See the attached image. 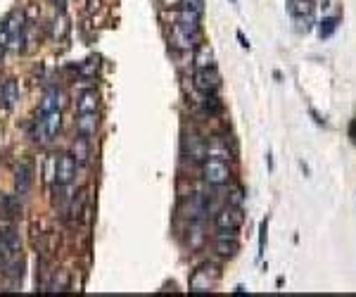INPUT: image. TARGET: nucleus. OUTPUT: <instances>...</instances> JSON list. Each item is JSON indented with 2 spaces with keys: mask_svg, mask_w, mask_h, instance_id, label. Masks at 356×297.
I'll return each mask as SVG.
<instances>
[{
  "mask_svg": "<svg viewBox=\"0 0 356 297\" xmlns=\"http://www.w3.org/2000/svg\"><path fill=\"white\" fill-rule=\"evenodd\" d=\"M2 55H5V46H0V60H2Z\"/></svg>",
  "mask_w": 356,
  "mask_h": 297,
  "instance_id": "obj_32",
  "label": "nucleus"
},
{
  "mask_svg": "<svg viewBox=\"0 0 356 297\" xmlns=\"http://www.w3.org/2000/svg\"><path fill=\"white\" fill-rule=\"evenodd\" d=\"M0 214H5L10 219L22 217V204H19V200L12 198V195H0Z\"/></svg>",
  "mask_w": 356,
  "mask_h": 297,
  "instance_id": "obj_15",
  "label": "nucleus"
},
{
  "mask_svg": "<svg viewBox=\"0 0 356 297\" xmlns=\"http://www.w3.org/2000/svg\"><path fill=\"white\" fill-rule=\"evenodd\" d=\"M46 181H47V186H55V181H57V157L55 155H50L46 159Z\"/></svg>",
  "mask_w": 356,
  "mask_h": 297,
  "instance_id": "obj_23",
  "label": "nucleus"
},
{
  "mask_svg": "<svg viewBox=\"0 0 356 297\" xmlns=\"http://www.w3.org/2000/svg\"><path fill=\"white\" fill-rule=\"evenodd\" d=\"M266 159H268V169H271V172H273V152H271V150H268V152H266Z\"/></svg>",
  "mask_w": 356,
  "mask_h": 297,
  "instance_id": "obj_30",
  "label": "nucleus"
},
{
  "mask_svg": "<svg viewBox=\"0 0 356 297\" xmlns=\"http://www.w3.org/2000/svg\"><path fill=\"white\" fill-rule=\"evenodd\" d=\"M33 183V164L31 162H19L15 169V186L19 195H26Z\"/></svg>",
  "mask_w": 356,
  "mask_h": 297,
  "instance_id": "obj_9",
  "label": "nucleus"
},
{
  "mask_svg": "<svg viewBox=\"0 0 356 297\" xmlns=\"http://www.w3.org/2000/svg\"><path fill=\"white\" fill-rule=\"evenodd\" d=\"M97 107H100V95H97V91H83V93L78 95L76 100V112L78 114H83V112H97Z\"/></svg>",
  "mask_w": 356,
  "mask_h": 297,
  "instance_id": "obj_13",
  "label": "nucleus"
},
{
  "mask_svg": "<svg viewBox=\"0 0 356 297\" xmlns=\"http://www.w3.org/2000/svg\"><path fill=\"white\" fill-rule=\"evenodd\" d=\"M0 95H2L5 107H12L17 100H19V83H17L15 78H7V81L2 83V88H0Z\"/></svg>",
  "mask_w": 356,
  "mask_h": 297,
  "instance_id": "obj_17",
  "label": "nucleus"
},
{
  "mask_svg": "<svg viewBox=\"0 0 356 297\" xmlns=\"http://www.w3.org/2000/svg\"><path fill=\"white\" fill-rule=\"evenodd\" d=\"M207 157H216V159H233L235 157V145H228V138L212 136L207 138Z\"/></svg>",
  "mask_w": 356,
  "mask_h": 297,
  "instance_id": "obj_7",
  "label": "nucleus"
},
{
  "mask_svg": "<svg viewBox=\"0 0 356 297\" xmlns=\"http://www.w3.org/2000/svg\"><path fill=\"white\" fill-rule=\"evenodd\" d=\"M349 138H352V143H356V117L349 119Z\"/></svg>",
  "mask_w": 356,
  "mask_h": 297,
  "instance_id": "obj_27",
  "label": "nucleus"
},
{
  "mask_svg": "<svg viewBox=\"0 0 356 297\" xmlns=\"http://www.w3.org/2000/svg\"><path fill=\"white\" fill-rule=\"evenodd\" d=\"M233 2H237V0H233Z\"/></svg>",
  "mask_w": 356,
  "mask_h": 297,
  "instance_id": "obj_34",
  "label": "nucleus"
},
{
  "mask_svg": "<svg viewBox=\"0 0 356 297\" xmlns=\"http://www.w3.org/2000/svg\"><path fill=\"white\" fill-rule=\"evenodd\" d=\"M226 202L233 204V207H242V202H245V193H242L240 188H235V190H231V193H228Z\"/></svg>",
  "mask_w": 356,
  "mask_h": 297,
  "instance_id": "obj_26",
  "label": "nucleus"
},
{
  "mask_svg": "<svg viewBox=\"0 0 356 297\" xmlns=\"http://www.w3.org/2000/svg\"><path fill=\"white\" fill-rule=\"evenodd\" d=\"M97 126H100V119H97V112H83L76 117V133L78 136H86L91 138L97 133Z\"/></svg>",
  "mask_w": 356,
  "mask_h": 297,
  "instance_id": "obj_11",
  "label": "nucleus"
},
{
  "mask_svg": "<svg viewBox=\"0 0 356 297\" xmlns=\"http://www.w3.org/2000/svg\"><path fill=\"white\" fill-rule=\"evenodd\" d=\"M171 46L181 52H195L202 46V26L200 24H173L169 36Z\"/></svg>",
  "mask_w": 356,
  "mask_h": 297,
  "instance_id": "obj_1",
  "label": "nucleus"
},
{
  "mask_svg": "<svg viewBox=\"0 0 356 297\" xmlns=\"http://www.w3.org/2000/svg\"><path fill=\"white\" fill-rule=\"evenodd\" d=\"M221 281V269L212 262H204L197 266L190 276V293L192 295H202V293H212L216 288V283Z\"/></svg>",
  "mask_w": 356,
  "mask_h": 297,
  "instance_id": "obj_2",
  "label": "nucleus"
},
{
  "mask_svg": "<svg viewBox=\"0 0 356 297\" xmlns=\"http://www.w3.org/2000/svg\"><path fill=\"white\" fill-rule=\"evenodd\" d=\"M192 60H195V69H207V67H216L214 64V55H212V50L202 43L195 52H192Z\"/></svg>",
  "mask_w": 356,
  "mask_h": 297,
  "instance_id": "obj_18",
  "label": "nucleus"
},
{
  "mask_svg": "<svg viewBox=\"0 0 356 297\" xmlns=\"http://www.w3.org/2000/svg\"><path fill=\"white\" fill-rule=\"evenodd\" d=\"M41 122H43L47 138H55L60 133V126H62V114H60V110H52L47 114H41Z\"/></svg>",
  "mask_w": 356,
  "mask_h": 297,
  "instance_id": "obj_14",
  "label": "nucleus"
},
{
  "mask_svg": "<svg viewBox=\"0 0 356 297\" xmlns=\"http://www.w3.org/2000/svg\"><path fill=\"white\" fill-rule=\"evenodd\" d=\"M97 67H100L97 60H86L83 64H78L76 74H81V76H86V78H93L97 74Z\"/></svg>",
  "mask_w": 356,
  "mask_h": 297,
  "instance_id": "obj_24",
  "label": "nucleus"
},
{
  "mask_svg": "<svg viewBox=\"0 0 356 297\" xmlns=\"http://www.w3.org/2000/svg\"><path fill=\"white\" fill-rule=\"evenodd\" d=\"M214 252L223 259H233L240 252V240L237 238H228V235H216L214 238Z\"/></svg>",
  "mask_w": 356,
  "mask_h": 297,
  "instance_id": "obj_10",
  "label": "nucleus"
},
{
  "mask_svg": "<svg viewBox=\"0 0 356 297\" xmlns=\"http://www.w3.org/2000/svg\"><path fill=\"white\" fill-rule=\"evenodd\" d=\"M190 235H192V240H188V243H190V250H200L202 245H204L202 221H190Z\"/></svg>",
  "mask_w": 356,
  "mask_h": 297,
  "instance_id": "obj_22",
  "label": "nucleus"
},
{
  "mask_svg": "<svg viewBox=\"0 0 356 297\" xmlns=\"http://www.w3.org/2000/svg\"><path fill=\"white\" fill-rule=\"evenodd\" d=\"M69 155L74 157L78 164H88V162H91V157H93V150H91V141H88L86 136H78V138H74Z\"/></svg>",
  "mask_w": 356,
  "mask_h": 297,
  "instance_id": "obj_12",
  "label": "nucleus"
},
{
  "mask_svg": "<svg viewBox=\"0 0 356 297\" xmlns=\"http://www.w3.org/2000/svg\"><path fill=\"white\" fill-rule=\"evenodd\" d=\"M202 110L207 112L209 117H216V114L223 112V102L216 98V93H209L204 95V100H202Z\"/></svg>",
  "mask_w": 356,
  "mask_h": 297,
  "instance_id": "obj_20",
  "label": "nucleus"
},
{
  "mask_svg": "<svg viewBox=\"0 0 356 297\" xmlns=\"http://www.w3.org/2000/svg\"><path fill=\"white\" fill-rule=\"evenodd\" d=\"M266 235H268V219H263L259 223V252H257V259L263 257V248H266Z\"/></svg>",
  "mask_w": 356,
  "mask_h": 297,
  "instance_id": "obj_25",
  "label": "nucleus"
},
{
  "mask_svg": "<svg viewBox=\"0 0 356 297\" xmlns=\"http://www.w3.org/2000/svg\"><path fill=\"white\" fill-rule=\"evenodd\" d=\"M2 273H5L7 278H22V276H24V262H19L17 257L7 259V262L2 264Z\"/></svg>",
  "mask_w": 356,
  "mask_h": 297,
  "instance_id": "obj_21",
  "label": "nucleus"
},
{
  "mask_svg": "<svg viewBox=\"0 0 356 297\" xmlns=\"http://www.w3.org/2000/svg\"><path fill=\"white\" fill-rule=\"evenodd\" d=\"M192 86H195L200 93H204V95L216 93L218 88H221V74L216 72V67L195 69V74H192Z\"/></svg>",
  "mask_w": 356,
  "mask_h": 297,
  "instance_id": "obj_5",
  "label": "nucleus"
},
{
  "mask_svg": "<svg viewBox=\"0 0 356 297\" xmlns=\"http://www.w3.org/2000/svg\"><path fill=\"white\" fill-rule=\"evenodd\" d=\"M328 5H330V0H323V7H328Z\"/></svg>",
  "mask_w": 356,
  "mask_h": 297,
  "instance_id": "obj_33",
  "label": "nucleus"
},
{
  "mask_svg": "<svg viewBox=\"0 0 356 297\" xmlns=\"http://www.w3.org/2000/svg\"><path fill=\"white\" fill-rule=\"evenodd\" d=\"M299 167H302V172L307 173V176H309V173H311V169H309V167H307V164H304V162H299Z\"/></svg>",
  "mask_w": 356,
  "mask_h": 297,
  "instance_id": "obj_31",
  "label": "nucleus"
},
{
  "mask_svg": "<svg viewBox=\"0 0 356 297\" xmlns=\"http://www.w3.org/2000/svg\"><path fill=\"white\" fill-rule=\"evenodd\" d=\"M242 223H245V212H242V207L226 204V207H221L216 214H214V226H216V231H240Z\"/></svg>",
  "mask_w": 356,
  "mask_h": 297,
  "instance_id": "obj_4",
  "label": "nucleus"
},
{
  "mask_svg": "<svg viewBox=\"0 0 356 297\" xmlns=\"http://www.w3.org/2000/svg\"><path fill=\"white\" fill-rule=\"evenodd\" d=\"M309 114H311V117H313V122H316V124H318V126H325V119H323V117H321V114H318V112H316V110H313V107H311V110H309Z\"/></svg>",
  "mask_w": 356,
  "mask_h": 297,
  "instance_id": "obj_28",
  "label": "nucleus"
},
{
  "mask_svg": "<svg viewBox=\"0 0 356 297\" xmlns=\"http://www.w3.org/2000/svg\"><path fill=\"white\" fill-rule=\"evenodd\" d=\"M337 26H340V17H323L318 22V38L321 41L323 38H330L332 33L337 31Z\"/></svg>",
  "mask_w": 356,
  "mask_h": 297,
  "instance_id": "obj_19",
  "label": "nucleus"
},
{
  "mask_svg": "<svg viewBox=\"0 0 356 297\" xmlns=\"http://www.w3.org/2000/svg\"><path fill=\"white\" fill-rule=\"evenodd\" d=\"M200 176H202V181L209 183L212 188L226 186V183L233 178L228 162H226V159H216V157H207V159L202 162L200 164Z\"/></svg>",
  "mask_w": 356,
  "mask_h": 297,
  "instance_id": "obj_3",
  "label": "nucleus"
},
{
  "mask_svg": "<svg viewBox=\"0 0 356 297\" xmlns=\"http://www.w3.org/2000/svg\"><path fill=\"white\" fill-rule=\"evenodd\" d=\"M76 167L78 162L69 152L60 155V159H57V183L60 186H69L76 178Z\"/></svg>",
  "mask_w": 356,
  "mask_h": 297,
  "instance_id": "obj_8",
  "label": "nucleus"
},
{
  "mask_svg": "<svg viewBox=\"0 0 356 297\" xmlns=\"http://www.w3.org/2000/svg\"><path fill=\"white\" fill-rule=\"evenodd\" d=\"M24 24H26L24 12H12V15L2 22V26H5V31H7L10 38H12V36H19V33H24Z\"/></svg>",
  "mask_w": 356,
  "mask_h": 297,
  "instance_id": "obj_16",
  "label": "nucleus"
},
{
  "mask_svg": "<svg viewBox=\"0 0 356 297\" xmlns=\"http://www.w3.org/2000/svg\"><path fill=\"white\" fill-rule=\"evenodd\" d=\"M235 36H237V41H240V46L245 48V50H249V41H247V36H245V33H242V31H237V33H235Z\"/></svg>",
  "mask_w": 356,
  "mask_h": 297,
  "instance_id": "obj_29",
  "label": "nucleus"
},
{
  "mask_svg": "<svg viewBox=\"0 0 356 297\" xmlns=\"http://www.w3.org/2000/svg\"><path fill=\"white\" fill-rule=\"evenodd\" d=\"M183 157L190 159V162H197L202 164L207 159V138H200V136H188L183 141Z\"/></svg>",
  "mask_w": 356,
  "mask_h": 297,
  "instance_id": "obj_6",
  "label": "nucleus"
}]
</instances>
